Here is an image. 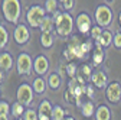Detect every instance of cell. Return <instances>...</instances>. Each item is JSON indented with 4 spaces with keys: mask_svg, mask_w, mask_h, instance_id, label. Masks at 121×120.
Here are the masks:
<instances>
[{
    "mask_svg": "<svg viewBox=\"0 0 121 120\" xmlns=\"http://www.w3.org/2000/svg\"><path fill=\"white\" fill-rule=\"evenodd\" d=\"M53 19H55V32L59 36L65 38V36L72 33L75 20L69 12H59L58 10L53 13Z\"/></svg>",
    "mask_w": 121,
    "mask_h": 120,
    "instance_id": "obj_1",
    "label": "cell"
},
{
    "mask_svg": "<svg viewBox=\"0 0 121 120\" xmlns=\"http://www.w3.org/2000/svg\"><path fill=\"white\" fill-rule=\"evenodd\" d=\"M2 12H3V18L17 25L20 19V13H22V6H20V0H3L2 2Z\"/></svg>",
    "mask_w": 121,
    "mask_h": 120,
    "instance_id": "obj_2",
    "label": "cell"
},
{
    "mask_svg": "<svg viewBox=\"0 0 121 120\" xmlns=\"http://www.w3.org/2000/svg\"><path fill=\"white\" fill-rule=\"evenodd\" d=\"M45 16H46V10H45V7H42L40 5H33L30 6L26 12V22L30 28L33 29H38L40 28Z\"/></svg>",
    "mask_w": 121,
    "mask_h": 120,
    "instance_id": "obj_3",
    "label": "cell"
},
{
    "mask_svg": "<svg viewBox=\"0 0 121 120\" xmlns=\"http://www.w3.org/2000/svg\"><path fill=\"white\" fill-rule=\"evenodd\" d=\"M95 22L98 26L101 28H108L112 22V12L110 9V6L107 5H99L95 9Z\"/></svg>",
    "mask_w": 121,
    "mask_h": 120,
    "instance_id": "obj_4",
    "label": "cell"
},
{
    "mask_svg": "<svg viewBox=\"0 0 121 120\" xmlns=\"http://www.w3.org/2000/svg\"><path fill=\"white\" fill-rule=\"evenodd\" d=\"M33 68V59L27 52H20L16 58V69L19 75H29Z\"/></svg>",
    "mask_w": 121,
    "mask_h": 120,
    "instance_id": "obj_5",
    "label": "cell"
},
{
    "mask_svg": "<svg viewBox=\"0 0 121 120\" xmlns=\"http://www.w3.org/2000/svg\"><path fill=\"white\" fill-rule=\"evenodd\" d=\"M33 87L29 85L27 83H23L17 87V91H16V100L19 103H22L23 106H30L33 101Z\"/></svg>",
    "mask_w": 121,
    "mask_h": 120,
    "instance_id": "obj_6",
    "label": "cell"
},
{
    "mask_svg": "<svg viewBox=\"0 0 121 120\" xmlns=\"http://www.w3.org/2000/svg\"><path fill=\"white\" fill-rule=\"evenodd\" d=\"M13 39L16 43L19 45H25L29 42L30 39V32H29V29L25 23H17L16 28H14V32H13Z\"/></svg>",
    "mask_w": 121,
    "mask_h": 120,
    "instance_id": "obj_7",
    "label": "cell"
},
{
    "mask_svg": "<svg viewBox=\"0 0 121 120\" xmlns=\"http://www.w3.org/2000/svg\"><path fill=\"white\" fill-rule=\"evenodd\" d=\"M105 97L110 103H118L121 100V85L120 83L114 81V83H110L105 88Z\"/></svg>",
    "mask_w": 121,
    "mask_h": 120,
    "instance_id": "obj_8",
    "label": "cell"
},
{
    "mask_svg": "<svg viewBox=\"0 0 121 120\" xmlns=\"http://www.w3.org/2000/svg\"><path fill=\"white\" fill-rule=\"evenodd\" d=\"M91 23H92V22H91V18H89V14H86V13H79L77 16V19H75V25H77L78 31L82 35H88L91 32V28H92Z\"/></svg>",
    "mask_w": 121,
    "mask_h": 120,
    "instance_id": "obj_9",
    "label": "cell"
},
{
    "mask_svg": "<svg viewBox=\"0 0 121 120\" xmlns=\"http://www.w3.org/2000/svg\"><path fill=\"white\" fill-rule=\"evenodd\" d=\"M33 71L38 74L39 77L45 75V74L49 71V59H48V56L38 55L35 58V61H33Z\"/></svg>",
    "mask_w": 121,
    "mask_h": 120,
    "instance_id": "obj_10",
    "label": "cell"
},
{
    "mask_svg": "<svg viewBox=\"0 0 121 120\" xmlns=\"http://www.w3.org/2000/svg\"><path fill=\"white\" fill-rule=\"evenodd\" d=\"M52 110L53 106L49 100H42L39 104V109H38V120H52Z\"/></svg>",
    "mask_w": 121,
    "mask_h": 120,
    "instance_id": "obj_11",
    "label": "cell"
},
{
    "mask_svg": "<svg viewBox=\"0 0 121 120\" xmlns=\"http://www.w3.org/2000/svg\"><path fill=\"white\" fill-rule=\"evenodd\" d=\"M91 83H92L94 87L97 88H107L108 85V78H107V74H105L104 71L98 69L95 72H92V75H91Z\"/></svg>",
    "mask_w": 121,
    "mask_h": 120,
    "instance_id": "obj_12",
    "label": "cell"
},
{
    "mask_svg": "<svg viewBox=\"0 0 121 120\" xmlns=\"http://www.w3.org/2000/svg\"><path fill=\"white\" fill-rule=\"evenodd\" d=\"M114 41V35L110 32V31H102V33L99 35V38L95 41L97 46H102V48H107Z\"/></svg>",
    "mask_w": 121,
    "mask_h": 120,
    "instance_id": "obj_13",
    "label": "cell"
},
{
    "mask_svg": "<svg viewBox=\"0 0 121 120\" xmlns=\"http://www.w3.org/2000/svg\"><path fill=\"white\" fill-rule=\"evenodd\" d=\"M13 67V56L10 52H2L0 54V69L10 71Z\"/></svg>",
    "mask_w": 121,
    "mask_h": 120,
    "instance_id": "obj_14",
    "label": "cell"
},
{
    "mask_svg": "<svg viewBox=\"0 0 121 120\" xmlns=\"http://www.w3.org/2000/svg\"><path fill=\"white\" fill-rule=\"evenodd\" d=\"M33 91L36 94H43L45 91H46V87H48V81H45V78L42 77H36L33 80Z\"/></svg>",
    "mask_w": 121,
    "mask_h": 120,
    "instance_id": "obj_15",
    "label": "cell"
},
{
    "mask_svg": "<svg viewBox=\"0 0 121 120\" xmlns=\"http://www.w3.org/2000/svg\"><path fill=\"white\" fill-rule=\"evenodd\" d=\"M95 120H111V110L107 106H99L95 110Z\"/></svg>",
    "mask_w": 121,
    "mask_h": 120,
    "instance_id": "obj_16",
    "label": "cell"
},
{
    "mask_svg": "<svg viewBox=\"0 0 121 120\" xmlns=\"http://www.w3.org/2000/svg\"><path fill=\"white\" fill-rule=\"evenodd\" d=\"M95 110H97V109H95V104L91 101V100L82 103V106H81V113H82L84 117H91V116H94V114H95Z\"/></svg>",
    "mask_w": 121,
    "mask_h": 120,
    "instance_id": "obj_17",
    "label": "cell"
},
{
    "mask_svg": "<svg viewBox=\"0 0 121 120\" xmlns=\"http://www.w3.org/2000/svg\"><path fill=\"white\" fill-rule=\"evenodd\" d=\"M105 59V52H104V48L102 46H95L94 51H92V62L94 65H99L104 62Z\"/></svg>",
    "mask_w": 121,
    "mask_h": 120,
    "instance_id": "obj_18",
    "label": "cell"
},
{
    "mask_svg": "<svg viewBox=\"0 0 121 120\" xmlns=\"http://www.w3.org/2000/svg\"><path fill=\"white\" fill-rule=\"evenodd\" d=\"M39 29L42 32H51L52 33V31L55 29V19H53V16H48V14H46Z\"/></svg>",
    "mask_w": 121,
    "mask_h": 120,
    "instance_id": "obj_19",
    "label": "cell"
},
{
    "mask_svg": "<svg viewBox=\"0 0 121 120\" xmlns=\"http://www.w3.org/2000/svg\"><path fill=\"white\" fill-rule=\"evenodd\" d=\"M39 41H40V45H42L43 48L49 49V48H52V45H53V41H55V39H53V35H52L51 32H42Z\"/></svg>",
    "mask_w": 121,
    "mask_h": 120,
    "instance_id": "obj_20",
    "label": "cell"
},
{
    "mask_svg": "<svg viewBox=\"0 0 121 120\" xmlns=\"http://www.w3.org/2000/svg\"><path fill=\"white\" fill-rule=\"evenodd\" d=\"M46 81H48V87L52 88V90H58L60 87V83H62V81H60V75L56 74V72H52L51 75L48 77Z\"/></svg>",
    "mask_w": 121,
    "mask_h": 120,
    "instance_id": "obj_21",
    "label": "cell"
},
{
    "mask_svg": "<svg viewBox=\"0 0 121 120\" xmlns=\"http://www.w3.org/2000/svg\"><path fill=\"white\" fill-rule=\"evenodd\" d=\"M65 117H66V114H65V110L62 107H60V106H53L52 116H51L52 120H64Z\"/></svg>",
    "mask_w": 121,
    "mask_h": 120,
    "instance_id": "obj_22",
    "label": "cell"
},
{
    "mask_svg": "<svg viewBox=\"0 0 121 120\" xmlns=\"http://www.w3.org/2000/svg\"><path fill=\"white\" fill-rule=\"evenodd\" d=\"M7 42H9V32L3 25H0V49H3L7 45Z\"/></svg>",
    "mask_w": 121,
    "mask_h": 120,
    "instance_id": "obj_23",
    "label": "cell"
},
{
    "mask_svg": "<svg viewBox=\"0 0 121 120\" xmlns=\"http://www.w3.org/2000/svg\"><path fill=\"white\" fill-rule=\"evenodd\" d=\"M25 106L22 103H19V101H16V103H13L12 104V114L14 116V117H20V116H23V113H25Z\"/></svg>",
    "mask_w": 121,
    "mask_h": 120,
    "instance_id": "obj_24",
    "label": "cell"
},
{
    "mask_svg": "<svg viewBox=\"0 0 121 120\" xmlns=\"http://www.w3.org/2000/svg\"><path fill=\"white\" fill-rule=\"evenodd\" d=\"M78 75H81L85 81L86 80H91V75H92V71H91V67L88 64H84L81 68H79V72H78Z\"/></svg>",
    "mask_w": 121,
    "mask_h": 120,
    "instance_id": "obj_25",
    "label": "cell"
},
{
    "mask_svg": "<svg viewBox=\"0 0 121 120\" xmlns=\"http://www.w3.org/2000/svg\"><path fill=\"white\" fill-rule=\"evenodd\" d=\"M45 10L48 13L58 12V0H45Z\"/></svg>",
    "mask_w": 121,
    "mask_h": 120,
    "instance_id": "obj_26",
    "label": "cell"
},
{
    "mask_svg": "<svg viewBox=\"0 0 121 120\" xmlns=\"http://www.w3.org/2000/svg\"><path fill=\"white\" fill-rule=\"evenodd\" d=\"M22 117L23 120H38V111H35L33 109H26Z\"/></svg>",
    "mask_w": 121,
    "mask_h": 120,
    "instance_id": "obj_27",
    "label": "cell"
},
{
    "mask_svg": "<svg viewBox=\"0 0 121 120\" xmlns=\"http://www.w3.org/2000/svg\"><path fill=\"white\" fill-rule=\"evenodd\" d=\"M12 111V107H10V104L7 103V101H4V100H0V116L2 114H9Z\"/></svg>",
    "mask_w": 121,
    "mask_h": 120,
    "instance_id": "obj_28",
    "label": "cell"
},
{
    "mask_svg": "<svg viewBox=\"0 0 121 120\" xmlns=\"http://www.w3.org/2000/svg\"><path fill=\"white\" fill-rule=\"evenodd\" d=\"M91 38H92V39H98L99 38V35L102 33V28L101 26H98V25H95V26H92V28H91Z\"/></svg>",
    "mask_w": 121,
    "mask_h": 120,
    "instance_id": "obj_29",
    "label": "cell"
},
{
    "mask_svg": "<svg viewBox=\"0 0 121 120\" xmlns=\"http://www.w3.org/2000/svg\"><path fill=\"white\" fill-rule=\"evenodd\" d=\"M66 74H68V77L75 78V75H77V64H75V62H69L68 67H66Z\"/></svg>",
    "mask_w": 121,
    "mask_h": 120,
    "instance_id": "obj_30",
    "label": "cell"
},
{
    "mask_svg": "<svg viewBox=\"0 0 121 120\" xmlns=\"http://www.w3.org/2000/svg\"><path fill=\"white\" fill-rule=\"evenodd\" d=\"M85 55H86V52L84 51V48H82V45H81V43H78V45H75V58H79V59H84V58H85Z\"/></svg>",
    "mask_w": 121,
    "mask_h": 120,
    "instance_id": "obj_31",
    "label": "cell"
},
{
    "mask_svg": "<svg viewBox=\"0 0 121 120\" xmlns=\"http://www.w3.org/2000/svg\"><path fill=\"white\" fill-rule=\"evenodd\" d=\"M62 6H64V9H65L66 12H69V10H72L73 6H75V0H65V2L62 3Z\"/></svg>",
    "mask_w": 121,
    "mask_h": 120,
    "instance_id": "obj_32",
    "label": "cell"
},
{
    "mask_svg": "<svg viewBox=\"0 0 121 120\" xmlns=\"http://www.w3.org/2000/svg\"><path fill=\"white\" fill-rule=\"evenodd\" d=\"M114 46L115 48H118V49H121V32H117L115 35H114Z\"/></svg>",
    "mask_w": 121,
    "mask_h": 120,
    "instance_id": "obj_33",
    "label": "cell"
},
{
    "mask_svg": "<svg viewBox=\"0 0 121 120\" xmlns=\"http://www.w3.org/2000/svg\"><path fill=\"white\" fill-rule=\"evenodd\" d=\"M82 45V48H84V51L88 54L91 49H92V46H94V45H92V42H91V41H86V42H84V43H81Z\"/></svg>",
    "mask_w": 121,
    "mask_h": 120,
    "instance_id": "obj_34",
    "label": "cell"
},
{
    "mask_svg": "<svg viewBox=\"0 0 121 120\" xmlns=\"http://www.w3.org/2000/svg\"><path fill=\"white\" fill-rule=\"evenodd\" d=\"M85 94H86L89 98H92V97H94V87H92V85H86V88H85Z\"/></svg>",
    "mask_w": 121,
    "mask_h": 120,
    "instance_id": "obj_35",
    "label": "cell"
},
{
    "mask_svg": "<svg viewBox=\"0 0 121 120\" xmlns=\"http://www.w3.org/2000/svg\"><path fill=\"white\" fill-rule=\"evenodd\" d=\"M3 80H4V72H3V69H0V83Z\"/></svg>",
    "mask_w": 121,
    "mask_h": 120,
    "instance_id": "obj_36",
    "label": "cell"
},
{
    "mask_svg": "<svg viewBox=\"0 0 121 120\" xmlns=\"http://www.w3.org/2000/svg\"><path fill=\"white\" fill-rule=\"evenodd\" d=\"M0 120H9V117L6 114H2V116H0Z\"/></svg>",
    "mask_w": 121,
    "mask_h": 120,
    "instance_id": "obj_37",
    "label": "cell"
},
{
    "mask_svg": "<svg viewBox=\"0 0 121 120\" xmlns=\"http://www.w3.org/2000/svg\"><path fill=\"white\" fill-rule=\"evenodd\" d=\"M118 23H120V26H121V12H120V14H118Z\"/></svg>",
    "mask_w": 121,
    "mask_h": 120,
    "instance_id": "obj_38",
    "label": "cell"
},
{
    "mask_svg": "<svg viewBox=\"0 0 121 120\" xmlns=\"http://www.w3.org/2000/svg\"><path fill=\"white\" fill-rule=\"evenodd\" d=\"M64 120H75V119H73V117H69V116H68V117H65Z\"/></svg>",
    "mask_w": 121,
    "mask_h": 120,
    "instance_id": "obj_39",
    "label": "cell"
},
{
    "mask_svg": "<svg viewBox=\"0 0 121 120\" xmlns=\"http://www.w3.org/2000/svg\"><path fill=\"white\" fill-rule=\"evenodd\" d=\"M58 2H60V3H64V2H65V0H58Z\"/></svg>",
    "mask_w": 121,
    "mask_h": 120,
    "instance_id": "obj_40",
    "label": "cell"
},
{
    "mask_svg": "<svg viewBox=\"0 0 121 120\" xmlns=\"http://www.w3.org/2000/svg\"><path fill=\"white\" fill-rule=\"evenodd\" d=\"M107 2H108V3H111V2H114V0H107Z\"/></svg>",
    "mask_w": 121,
    "mask_h": 120,
    "instance_id": "obj_41",
    "label": "cell"
},
{
    "mask_svg": "<svg viewBox=\"0 0 121 120\" xmlns=\"http://www.w3.org/2000/svg\"><path fill=\"white\" fill-rule=\"evenodd\" d=\"M0 96H2V93H0Z\"/></svg>",
    "mask_w": 121,
    "mask_h": 120,
    "instance_id": "obj_42",
    "label": "cell"
}]
</instances>
